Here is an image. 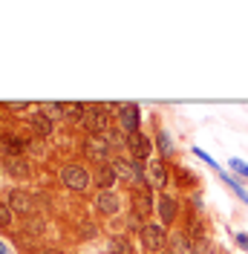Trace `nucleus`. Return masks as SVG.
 Masks as SVG:
<instances>
[{
	"label": "nucleus",
	"instance_id": "obj_1",
	"mask_svg": "<svg viewBox=\"0 0 248 254\" xmlns=\"http://www.w3.org/2000/svg\"><path fill=\"white\" fill-rule=\"evenodd\" d=\"M113 165V171H116V176L119 179H124V182H136V185H147V174H144V165L141 162H136V159H113L110 162Z\"/></svg>",
	"mask_w": 248,
	"mask_h": 254
},
{
	"label": "nucleus",
	"instance_id": "obj_2",
	"mask_svg": "<svg viewBox=\"0 0 248 254\" xmlns=\"http://www.w3.org/2000/svg\"><path fill=\"white\" fill-rule=\"evenodd\" d=\"M141 246H144V252H165L168 249V228L162 225V222H147L144 225V231H141Z\"/></svg>",
	"mask_w": 248,
	"mask_h": 254
},
{
	"label": "nucleus",
	"instance_id": "obj_3",
	"mask_svg": "<svg viewBox=\"0 0 248 254\" xmlns=\"http://www.w3.org/2000/svg\"><path fill=\"white\" fill-rule=\"evenodd\" d=\"M61 182L69 190H87L93 185V174L84 171L81 165H66V168H61Z\"/></svg>",
	"mask_w": 248,
	"mask_h": 254
},
{
	"label": "nucleus",
	"instance_id": "obj_4",
	"mask_svg": "<svg viewBox=\"0 0 248 254\" xmlns=\"http://www.w3.org/2000/svg\"><path fill=\"white\" fill-rule=\"evenodd\" d=\"M110 110L107 104H95V107H87V116H84V127L93 133V136H104L110 130Z\"/></svg>",
	"mask_w": 248,
	"mask_h": 254
},
{
	"label": "nucleus",
	"instance_id": "obj_5",
	"mask_svg": "<svg viewBox=\"0 0 248 254\" xmlns=\"http://www.w3.org/2000/svg\"><path fill=\"white\" fill-rule=\"evenodd\" d=\"M84 156L93 159L95 165H107V159H110V144L104 142V136H90V139L84 142Z\"/></svg>",
	"mask_w": 248,
	"mask_h": 254
},
{
	"label": "nucleus",
	"instance_id": "obj_6",
	"mask_svg": "<svg viewBox=\"0 0 248 254\" xmlns=\"http://www.w3.org/2000/svg\"><path fill=\"white\" fill-rule=\"evenodd\" d=\"M127 147H130V156L136 159V162H144V159L150 156V150H153L150 136H144L141 130H136V133L127 136Z\"/></svg>",
	"mask_w": 248,
	"mask_h": 254
},
{
	"label": "nucleus",
	"instance_id": "obj_7",
	"mask_svg": "<svg viewBox=\"0 0 248 254\" xmlns=\"http://www.w3.org/2000/svg\"><path fill=\"white\" fill-rule=\"evenodd\" d=\"M147 188H153V190L168 188V168H165V162L153 159V162L147 165Z\"/></svg>",
	"mask_w": 248,
	"mask_h": 254
},
{
	"label": "nucleus",
	"instance_id": "obj_8",
	"mask_svg": "<svg viewBox=\"0 0 248 254\" xmlns=\"http://www.w3.org/2000/svg\"><path fill=\"white\" fill-rule=\"evenodd\" d=\"M156 211H159V220H162V225H165V228H168V225H173V222H176V217H179V205H176V199H173V196H168V193H162V196H159Z\"/></svg>",
	"mask_w": 248,
	"mask_h": 254
},
{
	"label": "nucleus",
	"instance_id": "obj_9",
	"mask_svg": "<svg viewBox=\"0 0 248 254\" xmlns=\"http://www.w3.org/2000/svg\"><path fill=\"white\" fill-rule=\"evenodd\" d=\"M119 205H122V199H119L113 190H98V196H95V208H98L101 214L113 217V214H119Z\"/></svg>",
	"mask_w": 248,
	"mask_h": 254
},
{
	"label": "nucleus",
	"instance_id": "obj_10",
	"mask_svg": "<svg viewBox=\"0 0 248 254\" xmlns=\"http://www.w3.org/2000/svg\"><path fill=\"white\" fill-rule=\"evenodd\" d=\"M119 119H122V130L127 136L139 130V107L136 104H124L122 113H119Z\"/></svg>",
	"mask_w": 248,
	"mask_h": 254
},
{
	"label": "nucleus",
	"instance_id": "obj_11",
	"mask_svg": "<svg viewBox=\"0 0 248 254\" xmlns=\"http://www.w3.org/2000/svg\"><path fill=\"white\" fill-rule=\"evenodd\" d=\"M93 179H95V185H98L101 190H110L116 182H119V176H116V171H113V165H110V162H107V165H98V168H95Z\"/></svg>",
	"mask_w": 248,
	"mask_h": 254
},
{
	"label": "nucleus",
	"instance_id": "obj_12",
	"mask_svg": "<svg viewBox=\"0 0 248 254\" xmlns=\"http://www.w3.org/2000/svg\"><path fill=\"white\" fill-rule=\"evenodd\" d=\"M32 205H35V199H32L29 193H23V190H12V193H9V208H15L17 214L29 217Z\"/></svg>",
	"mask_w": 248,
	"mask_h": 254
},
{
	"label": "nucleus",
	"instance_id": "obj_13",
	"mask_svg": "<svg viewBox=\"0 0 248 254\" xmlns=\"http://www.w3.org/2000/svg\"><path fill=\"white\" fill-rule=\"evenodd\" d=\"M168 249H171L173 254H193V243H190V237H187V234L176 231V234H171V237H168Z\"/></svg>",
	"mask_w": 248,
	"mask_h": 254
},
{
	"label": "nucleus",
	"instance_id": "obj_14",
	"mask_svg": "<svg viewBox=\"0 0 248 254\" xmlns=\"http://www.w3.org/2000/svg\"><path fill=\"white\" fill-rule=\"evenodd\" d=\"M153 193L150 190H139L136 196H133V211L139 214V217H147V214H153Z\"/></svg>",
	"mask_w": 248,
	"mask_h": 254
},
{
	"label": "nucleus",
	"instance_id": "obj_15",
	"mask_svg": "<svg viewBox=\"0 0 248 254\" xmlns=\"http://www.w3.org/2000/svg\"><path fill=\"white\" fill-rule=\"evenodd\" d=\"M32 133H35L38 139H49V136H52V119L44 116V113H35V116H32Z\"/></svg>",
	"mask_w": 248,
	"mask_h": 254
},
{
	"label": "nucleus",
	"instance_id": "obj_16",
	"mask_svg": "<svg viewBox=\"0 0 248 254\" xmlns=\"http://www.w3.org/2000/svg\"><path fill=\"white\" fill-rule=\"evenodd\" d=\"M156 147H159L162 159H173L176 156V144H173V139H171L168 130H159V133H156Z\"/></svg>",
	"mask_w": 248,
	"mask_h": 254
},
{
	"label": "nucleus",
	"instance_id": "obj_17",
	"mask_svg": "<svg viewBox=\"0 0 248 254\" xmlns=\"http://www.w3.org/2000/svg\"><path fill=\"white\" fill-rule=\"evenodd\" d=\"M104 142L110 144V150H122V147H127V133L122 127H110L104 133Z\"/></svg>",
	"mask_w": 248,
	"mask_h": 254
},
{
	"label": "nucleus",
	"instance_id": "obj_18",
	"mask_svg": "<svg viewBox=\"0 0 248 254\" xmlns=\"http://www.w3.org/2000/svg\"><path fill=\"white\" fill-rule=\"evenodd\" d=\"M0 142H3V153L9 159H20V150H23V142L15 139L12 133H6V136H0Z\"/></svg>",
	"mask_w": 248,
	"mask_h": 254
},
{
	"label": "nucleus",
	"instance_id": "obj_19",
	"mask_svg": "<svg viewBox=\"0 0 248 254\" xmlns=\"http://www.w3.org/2000/svg\"><path fill=\"white\" fill-rule=\"evenodd\" d=\"M6 174H12V176H20V179H26L29 176V165L23 162V159H6Z\"/></svg>",
	"mask_w": 248,
	"mask_h": 254
},
{
	"label": "nucleus",
	"instance_id": "obj_20",
	"mask_svg": "<svg viewBox=\"0 0 248 254\" xmlns=\"http://www.w3.org/2000/svg\"><path fill=\"white\" fill-rule=\"evenodd\" d=\"M219 176H222V182H225V185H228V188H231L234 193H237V196H240V199L248 205V190L240 185V179H237V176H231V174H225V171H219Z\"/></svg>",
	"mask_w": 248,
	"mask_h": 254
},
{
	"label": "nucleus",
	"instance_id": "obj_21",
	"mask_svg": "<svg viewBox=\"0 0 248 254\" xmlns=\"http://www.w3.org/2000/svg\"><path fill=\"white\" fill-rule=\"evenodd\" d=\"M110 249H113V254H133V243L127 237H122V234H116L110 240Z\"/></svg>",
	"mask_w": 248,
	"mask_h": 254
},
{
	"label": "nucleus",
	"instance_id": "obj_22",
	"mask_svg": "<svg viewBox=\"0 0 248 254\" xmlns=\"http://www.w3.org/2000/svg\"><path fill=\"white\" fill-rule=\"evenodd\" d=\"M63 116H66V119H84V116H87V107H84V104H78V101L63 104Z\"/></svg>",
	"mask_w": 248,
	"mask_h": 254
},
{
	"label": "nucleus",
	"instance_id": "obj_23",
	"mask_svg": "<svg viewBox=\"0 0 248 254\" xmlns=\"http://www.w3.org/2000/svg\"><path fill=\"white\" fill-rule=\"evenodd\" d=\"M176 176H179V185H187V188H193L196 182H202V179H196V176L190 174V171H185V168H176Z\"/></svg>",
	"mask_w": 248,
	"mask_h": 254
},
{
	"label": "nucleus",
	"instance_id": "obj_24",
	"mask_svg": "<svg viewBox=\"0 0 248 254\" xmlns=\"http://www.w3.org/2000/svg\"><path fill=\"white\" fill-rule=\"evenodd\" d=\"M144 225H147V222H144V217H139V214H136V211H130V217H127V228H130V231H144Z\"/></svg>",
	"mask_w": 248,
	"mask_h": 254
},
{
	"label": "nucleus",
	"instance_id": "obj_25",
	"mask_svg": "<svg viewBox=\"0 0 248 254\" xmlns=\"http://www.w3.org/2000/svg\"><path fill=\"white\" fill-rule=\"evenodd\" d=\"M41 110H44V116H49V119H58V116H63V104H58V101H47Z\"/></svg>",
	"mask_w": 248,
	"mask_h": 254
},
{
	"label": "nucleus",
	"instance_id": "obj_26",
	"mask_svg": "<svg viewBox=\"0 0 248 254\" xmlns=\"http://www.w3.org/2000/svg\"><path fill=\"white\" fill-rule=\"evenodd\" d=\"M228 165H231V171L237 176H243V179H248V165L243 162V159H228Z\"/></svg>",
	"mask_w": 248,
	"mask_h": 254
},
{
	"label": "nucleus",
	"instance_id": "obj_27",
	"mask_svg": "<svg viewBox=\"0 0 248 254\" xmlns=\"http://www.w3.org/2000/svg\"><path fill=\"white\" fill-rule=\"evenodd\" d=\"M193 156H199L202 162H205V165H211V168H214L217 174H219V171H222V168H219V165H217V159H211V156H208V153H205V150H202V147H193Z\"/></svg>",
	"mask_w": 248,
	"mask_h": 254
},
{
	"label": "nucleus",
	"instance_id": "obj_28",
	"mask_svg": "<svg viewBox=\"0 0 248 254\" xmlns=\"http://www.w3.org/2000/svg\"><path fill=\"white\" fill-rule=\"evenodd\" d=\"M12 225V208L0 202V228H9Z\"/></svg>",
	"mask_w": 248,
	"mask_h": 254
},
{
	"label": "nucleus",
	"instance_id": "obj_29",
	"mask_svg": "<svg viewBox=\"0 0 248 254\" xmlns=\"http://www.w3.org/2000/svg\"><path fill=\"white\" fill-rule=\"evenodd\" d=\"M187 228H190V240H202V234H205V231H202V225L196 220L187 222Z\"/></svg>",
	"mask_w": 248,
	"mask_h": 254
},
{
	"label": "nucleus",
	"instance_id": "obj_30",
	"mask_svg": "<svg viewBox=\"0 0 248 254\" xmlns=\"http://www.w3.org/2000/svg\"><path fill=\"white\" fill-rule=\"evenodd\" d=\"M234 240H237V246H240L243 252H248V234H234Z\"/></svg>",
	"mask_w": 248,
	"mask_h": 254
},
{
	"label": "nucleus",
	"instance_id": "obj_31",
	"mask_svg": "<svg viewBox=\"0 0 248 254\" xmlns=\"http://www.w3.org/2000/svg\"><path fill=\"white\" fill-rule=\"evenodd\" d=\"M9 107H12V110H26L29 104H26V101H9Z\"/></svg>",
	"mask_w": 248,
	"mask_h": 254
},
{
	"label": "nucleus",
	"instance_id": "obj_32",
	"mask_svg": "<svg viewBox=\"0 0 248 254\" xmlns=\"http://www.w3.org/2000/svg\"><path fill=\"white\" fill-rule=\"evenodd\" d=\"M190 202H193L196 211H202V196H199V193H193V196H190Z\"/></svg>",
	"mask_w": 248,
	"mask_h": 254
},
{
	"label": "nucleus",
	"instance_id": "obj_33",
	"mask_svg": "<svg viewBox=\"0 0 248 254\" xmlns=\"http://www.w3.org/2000/svg\"><path fill=\"white\" fill-rule=\"evenodd\" d=\"M84 228H87V231H84V237H93V234H95V225H90V222H87Z\"/></svg>",
	"mask_w": 248,
	"mask_h": 254
},
{
	"label": "nucleus",
	"instance_id": "obj_34",
	"mask_svg": "<svg viewBox=\"0 0 248 254\" xmlns=\"http://www.w3.org/2000/svg\"><path fill=\"white\" fill-rule=\"evenodd\" d=\"M0 254H9V246H6L3 240H0Z\"/></svg>",
	"mask_w": 248,
	"mask_h": 254
},
{
	"label": "nucleus",
	"instance_id": "obj_35",
	"mask_svg": "<svg viewBox=\"0 0 248 254\" xmlns=\"http://www.w3.org/2000/svg\"><path fill=\"white\" fill-rule=\"evenodd\" d=\"M44 254H61V252H55V249H47V252H44Z\"/></svg>",
	"mask_w": 248,
	"mask_h": 254
},
{
	"label": "nucleus",
	"instance_id": "obj_36",
	"mask_svg": "<svg viewBox=\"0 0 248 254\" xmlns=\"http://www.w3.org/2000/svg\"><path fill=\"white\" fill-rule=\"evenodd\" d=\"M162 254H173V252H171V249H165V252H162Z\"/></svg>",
	"mask_w": 248,
	"mask_h": 254
},
{
	"label": "nucleus",
	"instance_id": "obj_37",
	"mask_svg": "<svg viewBox=\"0 0 248 254\" xmlns=\"http://www.w3.org/2000/svg\"><path fill=\"white\" fill-rule=\"evenodd\" d=\"M0 153H3V142H0Z\"/></svg>",
	"mask_w": 248,
	"mask_h": 254
},
{
	"label": "nucleus",
	"instance_id": "obj_38",
	"mask_svg": "<svg viewBox=\"0 0 248 254\" xmlns=\"http://www.w3.org/2000/svg\"><path fill=\"white\" fill-rule=\"evenodd\" d=\"M107 254H113V252H107Z\"/></svg>",
	"mask_w": 248,
	"mask_h": 254
}]
</instances>
